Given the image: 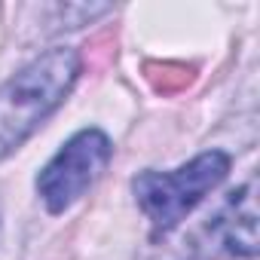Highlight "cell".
Segmentation results:
<instances>
[{"label":"cell","mask_w":260,"mask_h":260,"mask_svg":"<svg viewBox=\"0 0 260 260\" xmlns=\"http://www.w3.org/2000/svg\"><path fill=\"white\" fill-rule=\"evenodd\" d=\"M80 77V52L55 46L0 86V159L10 156L68 98Z\"/></svg>","instance_id":"1"},{"label":"cell","mask_w":260,"mask_h":260,"mask_svg":"<svg viewBox=\"0 0 260 260\" xmlns=\"http://www.w3.org/2000/svg\"><path fill=\"white\" fill-rule=\"evenodd\" d=\"M110 156H113V147L104 132H98V128L77 132L46 162V169L37 178V193H40L43 205L52 214L68 211L77 199H83L92 190V184L107 169Z\"/></svg>","instance_id":"3"},{"label":"cell","mask_w":260,"mask_h":260,"mask_svg":"<svg viewBox=\"0 0 260 260\" xmlns=\"http://www.w3.org/2000/svg\"><path fill=\"white\" fill-rule=\"evenodd\" d=\"M230 172L223 150H208L175 172H141L132 181L141 211L150 217L153 233H172Z\"/></svg>","instance_id":"2"},{"label":"cell","mask_w":260,"mask_h":260,"mask_svg":"<svg viewBox=\"0 0 260 260\" xmlns=\"http://www.w3.org/2000/svg\"><path fill=\"white\" fill-rule=\"evenodd\" d=\"M254 184L233 193L226 208L208 223V236H214L217 248L236 257L257 254V208H254Z\"/></svg>","instance_id":"4"}]
</instances>
